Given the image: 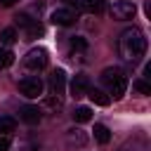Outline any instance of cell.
<instances>
[{
  "instance_id": "1",
  "label": "cell",
  "mask_w": 151,
  "mask_h": 151,
  "mask_svg": "<svg viewBox=\"0 0 151 151\" xmlns=\"http://www.w3.org/2000/svg\"><path fill=\"white\" fill-rule=\"evenodd\" d=\"M144 52H146V38H144V33L139 28H134V26L125 28L120 33V38H118V54H120V59L125 64H137V61H142Z\"/></svg>"
},
{
  "instance_id": "2",
  "label": "cell",
  "mask_w": 151,
  "mask_h": 151,
  "mask_svg": "<svg viewBox=\"0 0 151 151\" xmlns=\"http://www.w3.org/2000/svg\"><path fill=\"white\" fill-rule=\"evenodd\" d=\"M99 78H101L104 87L109 90V94H113V99H120L125 94V90H127V76H125L123 68H118V66L104 68Z\"/></svg>"
},
{
  "instance_id": "3",
  "label": "cell",
  "mask_w": 151,
  "mask_h": 151,
  "mask_svg": "<svg viewBox=\"0 0 151 151\" xmlns=\"http://www.w3.org/2000/svg\"><path fill=\"white\" fill-rule=\"evenodd\" d=\"M42 80L38 78V76H26V78H21L19 80V92L24 94V97H28V99H35V97H40L42 94Z\"/></svg>"
},
{
  "instance_id": "4",
  "label": "cell",
  "mask_w": 151,
  "mask_h": 151,
  "mask_svg": "<svg viewBox=\"0 0 151 151\" xmlns=\"http://www.w3.org/2000/svg\"><path fill=\"white\" fill-rule=\"evenodd\" d=\"M134 14H137V7L130 0H118L111 5V17L116 21H130V19H134Z\"/></svg>"
},
{
  "instance_id": "5",
  "label": "cell",
  "mask_w": 151,
  "mask_h": 151,
  "mask_svg": "<svg viewBox=\"0 0 151 151\" xmlns=\"http://www.w3.org/2000/svg\"><path fill=\"white\" fill-rule=\"evenodd\" d=\"M24 66H26L28 71H40V68H45V66H47V52H45L42 47H33V50L24 57Z\"/></svg>"
},
{
  "instance_id": "6",
  "label": "cell",
  "mask_w": 151,
  "mask_h": 151,
  "mask_svg": "<svg viewBox=\"0 0 151 151\" xmlns=\"http://www.w3.org/2000/svg\"><path fill=\"white\" fill-rule=\"evenodd\" d=\"M87 90H90V78L85 73H76L73 80H71V97L73 99H80V97L87 94Z\"/></svg>"
},
{
  "instance_id": "7",
  "label": "cell",
  "mask_w": 151,
  "mask_h": 151,
  "mask_svg": "<svg viewBox=\"0 0 151 151\" xmlns=\"http://www.w3.org/2000/svg\"><path fill=\"white\" fill-rule=\"evenodd\" d=\"M76 19H78V14L71 7H59L52 12V24H57V26H71V24H76Z\"/></svg>"
},
{
  "instance_id": "8",
  "label": "cell",
  "mask_w": 151,
  "mask_h": 151,
  "mask_svg": "<svg viewBox=\"0 0 151 151\" xmlns=\"http://www.w3.org/2000/svg\"><path fill=\"white\" fill-rule=\"evenodd\" d=\"M64 87H66V73H64L61 68H57V71L50 76V94L61 97V94H64Z\"/></svg>"
},
{
  "instance_id": "9",
  "label": "cell",
  "mask_w": 151,
  "mask_h": 151,
  "mask_svg": "<svg viewBox=\"0 0 151 151\" xmlns=\"http://www.w3.org/2000/svg\"><path fill=\"white\" fill-rule=\"evenodd\" d=\"M19 116H21V120L24 123H28V125H38L40 123V109L38 106H31V104H26V106H21V111H19Z\"/></svg>"
},
{
  "instance_id": "10",
  "label": "cell",
  "mask_w": 151,
  "mask_h": 151,
  "mask_svg": "<svg viewBox=\"0 0 151 151\" xmlns=\"http://www.w3.org/2000/svg\"><path fill=\"white\" fill-rule=\"evenodd\" d=\"M68 45H71V57H73V59H80V54L87 50V40L80 38V35H73V38L68 40Z\"/></svg>"
},
{
  "instance_id": "11",
  "label": "cell",
  "mask_w": 151,
  "mask_h": 151,
  "mask_svg": "<svg viewBox=\"0 0 151 151\" xmlns=\"http://www.w3.org/2000/svg\"><path fill=\"white\" fill-rule=\"evenodd\" d=\"M78 5L87 14H101L104 12V0H78Z\"/></svg>"
},
{
  "instance_id": "12",
  "label": "cell",
  "mask_w": 151,
  "mask_h": 151,
  "mask_svg": "<svg viewBox=\"0 0 151 151\" xmlns=\"http://www.w3.org/2000/svg\"><path fill=\"white\" fill-rule=\"evenodd\" d=\"M87 97L92 99V104H97V106H109V101H111V97L106 94V92H101V90H87Z\"/></svg>"
},
{
  "instance_id": "13",
  "label": "cell",
  "mask_w": 151,
  "mask_h": 151,
  "mask_svg": "<svg viewBox=\"0 0 151 151\" xmlns=\"http://www.w3.org/2000/svg\"><path fill=\"white\" fill-rule=\"evenodd\" d=\"M42 33H45V28H42V24H40L38 19H33V21L26 26V38H28V40H35V38L42 35Z\"/></svg>"
},
{
  "instance_id": "14",
  "label": "cell",
  "mask_w": 151,
  "mask_h": 151,
  "mask_svg": "<svg viewBox=\"0 0 151 151\" xmlns=\"http://www.w3.org/2000/svg\"><path fill=\"white\" fill-rule=\"evenodd\" d=\"M94 139H97L99 144H109V142H111V132H109V127L101 125V123H97V125H94Z\"/></svg>"
},
{
  "instance_id": "15",
  "label": "cell",
  "mask_w": 151,
  "mask_h": 151,
  "mask_svg": "<svg viewBox=\"0 0 151 151\" xmlns=\"http://www.w3.org/2000/svg\"><path fill=\"white\" fill-rule=\"evenodd\" d=\"M17 42V31L14 28H2L0 31V45L2 47H9V45H14Z\"/></svg>"
},
{
  "instance_id": "16",
  "label": "cell",
  "mask_w": 151,
  "mask_h": 151,
  "mask_svg": "<svg viewBox=\"0 0 151 151\" xmlns=\"http://www.w3.org/2000/svg\"><path fill=\"white\" fill-rule=\"evenodd\" d=\"M92 118V109L90 106H78L76 111H73V120L76 123H87Z\"/></svg>"
},
{
  "instance_id": "17",
  "label": "cell",
  "mask_w": 151,
  "mask_h": 151,
  "mask_svg": "<svg viewBox=\"0 0 151 151\" xmlns=\"http://www.w3.org/2000/svg\"><path fill=\"white\" fill-rule=\"evenodd\" d=\"M14 127H17V120L12 116H0V134L14 132Z\"/></svg>"
},
{
  "instance_id": "18",
  "label": "cell",
  "mask_w": 151,
  "mask_h": 151,
  "mask_svg": "<svg viewBox=\"0 0 151 151\" xmlns=\"http://www.w3.org/2000/svg\"><path fill=\"white\" fill-rule=\"evenodd\" d=\"M12 61H14V54H12L7 47H2V45H0V68H7Z\"/></svg>"
},
{
  "instance_id": "19",
  "label": "cell",
  "mask_w": 151,
  "mask_h": 151,
  "mask_svg": "<svg viewBox=\"0 0 151 151\" xmlns=\"http://www.w3.org/2000/svg\"><path fill=\"white\" fill-rule=\"evenodd\" d=\"M45 106H47V109H57V111H59V109L64 106V101H61V97H57V94H50V97L45 99Z\"/></svg>"
},
{
  "instance_id": "20",
  "label": "cell",
  "mask_w": 151,
  "mask_h": 151,
  "mask_svg": "<svg viewBox=\"0 0 151 151\" xmlns=\"http://www.w3.org/2000/svg\"><path fill=\"white\" fill-rule=\"evenodd\" d=\"M134 90H137L139 94H151V85H149L146 80H134Z\"/></svg>"
},
{
  "instance_id": "21",
  "label": "cell",
  "mask_w": 151,
  "mask_h": 151,
  "mask_svg": "<svg viewBox=\"0 0 151 151\" xmlns=\"http://www.w3.org/2000/svg\"><path fill=\"white\" fill-rule=\"evenodd\" d=\"M31 21H33V19H31L28 14H17V17H14V24H17V26H21V28H26Z\"/></svg>"
},
{
  "instance_id": "22",
  "label": "cell",
  "mask_w": 151,
  "mask_h": 151,
  "mask_svg": "<svg viewBox=\"0 0 151 151\" xmlns=\"http://www.w3.org/2000/svg\"><path fill=\"white\" fill-rule=\"evenodd\" d=\"M9 146H12L9 137H7V134H2V137H0V151H9Z\"/></svg>"
},
{
  "instance_id": "23",
  "label": "cell",
  "mask_w": 151,
  "mask_h": 151,
  "mask_svg": "<svg viewBox=\"0 0 151 151\" xmlns=\"http://www.w3.org/2000/svg\"><path fill=\"white\" fill-rule=\"evenodd\" d=\"M14 2H17V0H0V5H2V7H12Z\"/></svg>"
}]
</instances>
